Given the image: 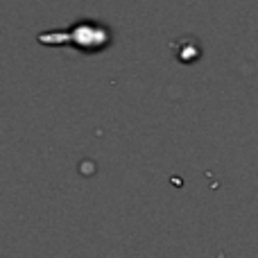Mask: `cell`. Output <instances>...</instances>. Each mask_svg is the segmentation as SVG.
Segmentation results:
<instances>
[{"label": "cell", "instance_id": "1", "mask_svg": "<svg viewBox=\"0 0 258 258\" xmlns=\"http://www.w3.org/2000/svg\"><path fill=\"white\" fill-rule=\"evenodd\" d=\"M36 39L43 45H73L82 52H100L111 43V30L95 21H77L66 30H45Z\"/></svg>", "mask_w": 258, "mask_h": 258}]
</instances>
